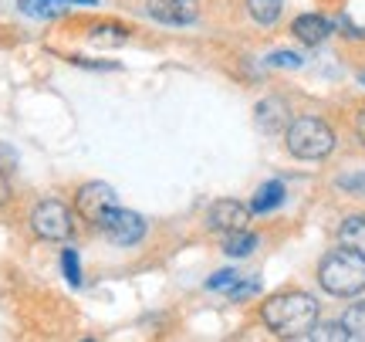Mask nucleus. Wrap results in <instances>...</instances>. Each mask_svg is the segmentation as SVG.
<instances>
[{
    "label": "nucleus",
    "mask_w": 365,
    "mask_h": 342,
    "mask_svg": "<svg viewBox=\"0 0 365 342\" xmlns=\"http://www.w3.org/2000/svg\"><path fill=\"white\" fill-rule=\"evenodd\" d=\"M61 264H65V278L71 281V285H78L81 281V264H78V254H75V248H65V254H61Z\"/></svg>",
    "instance_id": "a211bd4d"
},
{
    "label": "nucleus",
    "mask_w": 365,
    "mask_h": 342,
    "mask_svg": "<svg viewBox=\"0 0 365 342\" xmlns=\"http://www.w3.org/2000/svg\"><path fill=\"white\" fill-rule=\"evenodd\" d=\"M264 326L281 339H304L318 322V302L304 291H281L264 302Z\"/></svg>",
    "instance_id": "f257e3e1"
},
{
    "label": "nucleus",
    "mask_w": 365,
    "mask_h": 342,
    "mask_svg": "<svg viewBox=\"0 0 365 342\" xmlns=\"http://www.w3.org/2000/svg\"><path fill=\"white\" fill-rule=\"evenodd\" d=\"M108 241H115V244H135V241H143L145 234V221L139 217L135 211H122V207H112V211L102 217V224Z\"/></svg>",
    "instance_id": "423d86ee"
},
{
    "label": "nucleus",
    "mask_w": 365,
    "mask_h": 342,
    "mask_svg": "<svg viewBox=\"0 0 365 342\" xmlns=\"http://www.w3.org/2000/svg\"><path fill=\"white\" fill-rule=\"evenodd\" d=\"M281 7H284V0H247V11L257 24H274L281 17Z\"/></svg>",
    "instance_id": "4468645a"
},
{
    "label": "nucleus",
    "mask_w": 365,
    "mask_h": 342,
    "mask_svg": "<svg viewBox=\"0 0 365 342\" xmlns=\"http://www.w3.org/2000/svg\"><path fill=\"white\" fill-rule=\"evenodd\" d=\"M339 237H341V248H352L365 258V217H349L341 224Z\"/></svg>",
    "instance_id": "ddd939ff"
},
{
    "label": "nucleus",
    "mask_w": 365,
    "mask_h": 342,
    "mask_svg": "<svg viewBox=\"0 0 365 342\" xmlns=\"http://www.w3.org/2000/svg\"><path fill=\"white\" fill-rule=\"evenodd\" d=\"M291 31H294V38H298L301 44H322V41L331 34V24H328L325 17H318V14H301Z\"/></svg>",
    "instance_id": "1a4fd4ad"
},
{
    "label": "nucleus",
    "mask_w": 365,
    "mask_h": 342,
    "mask_svg": "<svg viewBox=\"0 0 365 342\" xmlns=\"http://www.w3.org/2000/svg\"><path fill=\"white\" fill-rule=\"evenodd\" d=\"M145 7L163 24H190V21H196V14H200L196 0H145Z\"/></svg>",
    "instance_id": "6e6552de"
},
{
    "label": "nucleus",
    "mask_w": 365,
    "mask_h": 342,
    "mask_svg": "<svg viewBox=\"0 0 365 342\" xmlns=\"http://www.w3.org/2000/svg\"><path fill=\"white\" fill-rule=\"evenodd\" d=\"M11 197V186H7V180H4V173H0V203Z\"/></svg>",
    "instance_id": "b1692460"
},
{
    "label": "nucleus",
    "mask_w": 365,
    "mask_h": 342,
    "mask_svg": "<svg viewBox=\"0 0 365 342\" xmlns=\"http://www.w3.org/2000/svg\"><path fill=\"white\" fill-rule=\"evenodd\" d=\"M312 339H318V342H345L349 339V329H345L341 322H328V326H318V322H314Z\"/></svg>",
    "instance_id": "f3484780"
},
{
    "label": "nucleus",
    "mask_w": 365,
    "mask_h": 342,
    "mask_svg": "<svg viewBox=\"0 0 365 342\" xmlns=\"http://www.w3.org/2000/svg\"><path fill=\"white\" fill-rule=\"evenodd\" d=\"M287 153L298 159H325L331 149H335V132L328 122L314 116H301L294 122H287L284 132Z\"/></svg>",
    "instance_id": "7ed1b4c3"
},
{
    "label": "nucleus",
    "mask_w": 365,
    "mask_h": 342,
    "mask_svg": "<svg viewBox=\"0 0 365 342\" xmlns=\"http://www.w3.org/2000/svg\"><path fill=\"white\" fill-rule=\"evenodd\" d=\"M115 207V190L108 183H85L75 197V211L88 224H102V217Z\"/></svg>",
    "instance_id": "39448f33"
},
{
    "label": "nucleus",
    "mask_w": 365,
    "mask_h": 342,
    "mask_svg": "<svg viewBox=\"0 0 365 342\" xmlns=\"http://www.w3.org/2000/svg\"><path fill=\"white\" fill-rule=\"evenodd\" d=\"M254 248H257V237L250 231H234V234H227V244H223V251L230 258H247Z\"/></svg>",
    "instance_id": "2eb2a0df"
},
{
    "label": "nucleus",
    "mask_w": 365,
    "mask_h": 342,
    "mask_svg": "<svg viewBox=\"0 0 365 342\" xmlns=\"http://www.w3.org/2000/svg\"><path fill=\"white\" fill-rule=\"evenodd\" d=\"M362 85H365V75H362Z\"/></svg>",
    "instance_id": "393cba45"
},
{
    "label": "nucleus",
    "mask_w": 365,
    "mask_h": 342,
    "mask_svg": "<svg viewBox=\"0 0 365 342\" xmlns=\"http://www.w3.org/2000/svg\"><path fill=\"white\" fill-rule=\"evenodd\" d=\"M291 112L281 99H264L261 106H257V126L264 132H277V129H287V122H291Z\"/></svg>",
    "instance_id": "9d476101"
},
{
    "label": "nucleus",
    "mask_w": 365,
    "mask_h": 342,
    "mask_svg": "<svg viewBox=\"0 0 365 342\" xmlns=\"http://www.w3.org/2000/svg\"><path fill=\"white\" fill-rule=\"evenodd\" d=\"M341 326L349 329V339H365V302L349 305V312L341 318Z\"/></svg>",
    "instance_id": "dca6fc26"
},
{
    "label": "nucleus",
    "mask_w": 365,
    "mask_h": 342,
    "mask_svg": "<svg viewBox=\"0 0 365 342\" xmlns=\"http://www.w3.org/2000/svg\"><path fill=\"white\" fill-rule=\"evenodd\" d=\"M318 281L328 295H339V298L359 295L365 288V258L352 248L331 251L318 268Z\"/></svg>",
    "instance_id": "f03ea898"
},
{
    "label": "nucleus",
    "mask_w": 365,
    "mask_h": 342,
    "mask_svg": "<svg viewBox=\"0 0 365 342\" xmlns=\"http://www.w3.org/2000/svg\"><path fill=\"white\" fill-rule=\"evenodd\" d=\"M254 291H257V281H244V278H240L234 288H230V298H250Z\"/></svg>",
    "instance_id": "412c9836"
},
{
    "label": "nucleus",
    "mask_w": 365,
    "mask_h": 342,
    "mask_svg": "<svg viewBox=\"0 0 365 342\" xmlns=\"http://www.w3.org/2000/svg\"><path fill=\"white\" fill-rule=\"evenodd\" d=\"M281 200H284V186L277 183V180H271V183H264L257 193H254V200H250V211L254 213H267L274 211V207H281Z\"/></svg>",
    "instance_id": "9b49d317"
},
{
    "label": "nucleus",
    "mask_w": 365,
    "mask_h": 342,
    "mask_svg": "<svg viewBox=\"0 0 365 342\" xmlns=\"http://www.w3.org/2000/svg\"><path fill=\"white\" fill-rule=\"evenodd\" d=\"M65 4H95V0H21V11L31 17H58Z\"/></svg>",
    "instance_id": "f8f14e48"
},
{
    "label": "nucleus",
    "mask_w": 365,
    "mask_h": 342,
    "mask_svg": "<svg viewBox=\"0 0 365 342\" xmlns=\"http://www.w3.org/2000/svg\"><path fill=\"white\" fill-rule=\"evenodd\" d=\"M31 227L41 241H65L71 234V211L61 200H41L31 211Z\"/></svg>",
    "instance_id": "20e7f679"
},
{
    "label": "nucleus",
    "mask_w": 365,
    "mask_h": 342,
    "mask_svg": "<svg viewBox=\"0 0 365 342\" xmlns=\"http://www.w3.org/2000/svg\"><path fill=\"white\" fill-rule=\"evenodd\" d=\"M210 231H220V234H234V231H247L250 224V207L237 203V200H217L207 213Z\"/></svg>",
    "instance_id": "0eeeda50"
},
{
    "label": "nucleus",
    "mask_w": 365,
    "mask_h": 342,
    "mask_svg": "<svg viewBox=\"0 0 365 342\" xmlns=\"http://www.w3.org/2000/svg\"><path fill=\"white\" fill-rule=\"evenodd\" d=\"M267 61H271L274 68H298L301 65V58L294 51H274Z\"/></svg>",
    "instance_id": "aec40b11"
},
{
    "label": "nucleus",
    "mask_w": 365,
    "mask_h": 342,
    "mask_svg": "<svg viewBox=\"0 0 365 342\" xmlns=\"http://www.w3.org/2000/svg\"><path fill=\"white\" fill-rule=\"evenodd\" d=\"M339 186H341V190H355V193H365V173H359V176H341Z\"/></svg>",
    "instance_id": "4be33fe9"
},
{
    "label": "nucleus",
    "mask_w": 365,
    "mask_h": 342,
    "mask_svg": "<svg viewBox=\"0 0 365 342\" xmlns=\"http://www.w3.org/2000/svg\"><path fill=\"white\" fill-rule=\"evenodd\" d=\"M355 132H359V139L365 143V109L359 112V116H355Z\"/></svg>",
    "instance_id": "5701e85b"
},
{
    "label": "nucleus",
    "mask_w": 365,
    "mask_h": 342,
    "mask_svg": "<svg viewBox=\"0 0 365 342\" xmlns=\"http://www.w3.org/2000/svg\"><path fill=\"white\" fill-rule=\"evenodd\" d=\"M237 281H240V275H237V271H220V275H213L207 281V288L210 291H227V295H230V288H234Z\"/></svg>",
    "instance_id": "6ab92c4d"
}]
</instances>
